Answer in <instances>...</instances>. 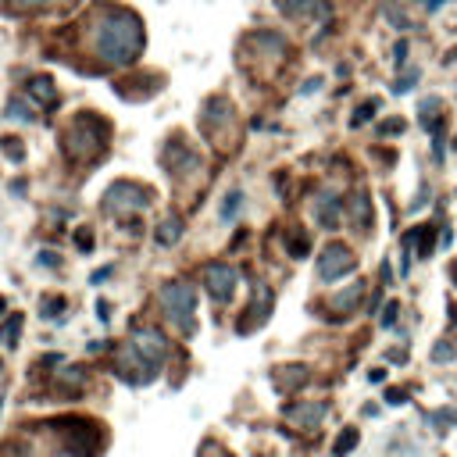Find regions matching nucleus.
Wrapping results in <instances>:
<instances>
[{
  "label": "nucleus",
  "instance_id": "obj_1",
  "mask_svg": "<svg viewBox=\"0 0 457 457\" xmlns=\"http://www.w3.org/2000/svg\"><path fill=\"white\" fill-rule=\"evenodd\" d=\"M140 43H143V32H140V22H136L133 15L111 18V22H104L100 32H97V50H100V57H107V61H118V65L133 61L136 50H140Z\"/></svg>",
  "mask_w": 457,
  "mask_h": 457
},
{
  "label": "nucleus",
  "instance_id": "obj_2",
  "mask_svg": "<svg viewBox=\"0 0 457 457\" xmlns=\"http://www.w3.org/2000/svg\"><path fill=\"white\" fill-rule=\"evenodd\" d=\"M161 304H164V315L168 322L183 329V332H193V304H197V290L186 282H168L161 290Z\"/></svg>",
  "mask_w": 457,
  "mask_h": 457
},
{
  "label": "nucleus",
  "instance_id": "obj_3",
  "mask_svg": "<svg viewBox=\"0 0 457 457\" xmlns=\"http://www.w3.org/2000/svg\"><path fill=\"white\" fill-rule=\"evenodd\" d=\"M150 200H147V190H140V186H133V183H114L111 190H107V200H104V207H107V214H114V218H122V214H129V211H143Z\"/></svg>",
  "mask_w": 457,
  "mask_h": 457
},
{
  "label": "nucleus",
  "instance_id": "obj_4",
  "mask_svg": "<svg viewBox=\"0 0 457 457\" xmlns=\"http://www.w3.org/2000/svg\"><path fill=\"white\" fill-rule=\"evenodd\" d=\"M236 282H240V275H236L233 264H207L204 268V286H207V293L214 300H228V297H233L236 293Z\"/></svg>",
  "mask_w": 457,
  "mask_h": 457
},
{
  "label": "nucleus",
  "instance_id": "obj_5",
  "mask_svg": "<svg viewBox=\"0 0 457 457\" xmlns=\"http://www.w3.org/2000/svg\"><path fill=\"white\" fill-rule=\"evenodd\" d=\"M347 272H354V257H351V250L343 247V243L325 247V254L318 257V275H322L325 282H332V279L347 275Z\"/></svg>",
  "mask_w": 457,
  "mask_h": 457
},
{
  "label": "nucleus",
  "instance_id": "obj_6",
  "mask_svg": "<svg viewBox=\"0 0 457 457\" xmlns=\"http://www.w3.org/2000/svg\"><path fill=\"white\" fill-rule=\"evenodd\" d=\"M133 339H136L133 347H136V354H140V358H147L150 365H161V361H164V354H168V343H164V336H161L157 329H147V325L140 329V325H136V329H133Z\"/></svg>",
  "mask_w": 457,
  "mask_h": 457
},
{
  "label": "nucleus",
  "instance_id": "obj_7",
  "mask_svg": "<svg viewBox=\"0 0 457 457\" xmlns=\"http://www.w3.org/2000/svg\"><path fill=\"white\" fill-rule=\"evenodd\" d=\"M179 236H183V221H179V218H168V221L161 225V233H157V243L168 247V243H176Z\"/></svg>",
  "mask_w": 457,
  "mask_h": 457
},
{
  "label": "nucleus",
  "instance_id": "obj_8",
  "mask_svg": "<svg viewBox=\"0 0 457 457\" xmlns=\"http://www.w3.org/2000/svg\"><path fill=\"white\" fill-rule=\"evenodd\" d=\"M286 415H290V418H300V422H318V418L325 415V404H315V408H290Z\"/></svg>",
  "mask_w": 457,
  "mask_h": 457
},
{
  "label": "nucleus",
  "instance_id": "obj_9",
  "mask_svg": "<svg viewBox=\"0 0 457 457\" xmlns=\"http://www.w3.org/2000/svg\"><path fill=\"white\" fill-rule=\"evenodd\" d=\"M18 332H22V315H11L8 325H4V343H8V347H15V343H18Z\"/></svg>",
  "mask_w": 457,
  "mask_h": 457
},
{
  "label": "nucleus",
  "instance_id": "obj_10",
  "mask_svg": "<svg viewBox=\"0 0 457 457\" xmlns=\"http://www.w3.org/2000/svg\"><path fill=\"white\" fill-rule=\"evenodd\" d=\"M358 300H361V286H351V293H343V297H336L332 304H336V307H343V311H351V307H354Z\"/></svg>",
  "mask_w": 457,
  "mask_h": 457
},
{
  "label": "nucleus",
  "instance_id": "obj_11",
  "mask_svg": "<svg viewBox=\"0 0 457 457\" xmlns=\"http://www.w3.org/2000/svg\"><path fill=\"white\" fill-rule=\"evenodd\" d=\"M354 443H358V429H347V432H343V436L336 439V457H343V453H347Z\"/></svg>",
  "mask_w": 457,
  "mask_h": 457
},
{
  "label": "nucleus",
  "instance_id": "obj_12",
  "mask_svg": "<svg viewBox=\"0 0 457 457\" xmlns=\"http://www.w3.org/2000/svg\"><path fill=\"white\" fill-rule=\"evenodd\" d=\"M240 193H233V197H225V204H221V218L228 221V218H236V211H240Z\"/></svg>",
  "mask_w": 457,
  "mask_h": 457
},
{
  "label": "nucleus",
  "instance_id": "obj_13",
  "mask_svg": "<svg viewBox=\"0 0 457 457\" xmlns=\"http://www.w3.org/2000/svg\"><path fill=\"white\" fill-rule=\"evenodd\" d=\"M32 93H36L43 104H50V100H54V90H50V83H47V79H36V83H32Z\"/></svg>",
  "mask_w": 457,
  "mask_h": 457
},
{
  "label": "nucleus",
  "instance_id": "obj_14",
  "mask_svg": "<svg viewBox=\"0 0 457 457\" xmlns=\"http://www.w3.org/2000/svg\"><path fill=\"white\" fill-rule=\"evenodd\" d=\"M61 307H65V300H61V297H57V300H47V304H43V311H47V318H57L54 311H61Z\"/></svg>",
  "mask_w": 457,
  "mask_h": 457
},
{
  "label": "nucleus",
  "instance_id": "obj_15",
  "mask_svg": "<svg viewBox=\"0 0 457 457\" xmlns=\"http://www.w3.org/2000/svg\"><path fill=\"white\" fill-rule=\"evenodd\" d=\"M11 118H22V122H25V118H29V114H25V107H22V104H18V100H15V104H11Z\"/></svg>",
  "mask_w": 457,
  "mask_h": 457
},
{
  "label": "nucleus",
  "instance_id": "obj_16",
  "mask_svg": "<svg viewBox=\"0 0 457 457\" xmlns=\"http://www.w3.org/2000/svg\"><path fill=\"white\" fill-rule=\"evenodd\" d=\"M18 4H50V0H18Z\"/></svg>",
  "mask_w": 457,
  "mask_h": 457
},
{
  "label": "nucleus",
  "instance_id": "obj_17",
  "mask_svg": "<svg viewBox=\"0 0 457 457\" xmlns=\"http://www.w3.org/2000/svg\"><path fill=\"white\" fill-rule=\"evenodd\" d=\"M4 307H8V304H4V297H0V311H4Z\"/></svg>",
  "mask_w": 457,
  "mask_h": 457
},
{
  "label": "nucleus",
  "instance_id": "obj_18",
  "mask_svg": "<svg viewBox=\"0 0 457 457\" xmlns=\"http://www.w3.org/2000/svg\"><path fill=\"white\" fill-rule=\"evenodd\" d=\"M453 272H457V268H453Z\"/></svg>",
  "mask_w": 457,
  "mask_h": 457
}]
</instances>
